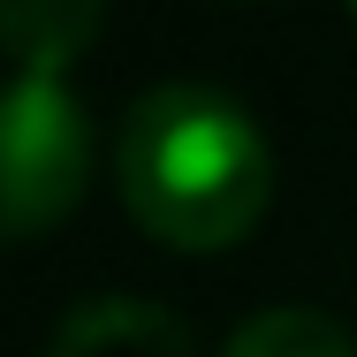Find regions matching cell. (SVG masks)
<instances>
[{
  "label": "cell",
  "mask_w": 357,
  "mask_h": 357,
  "mask_svg": "<svg viewBox=\"0 0 357 357\" xmlns=\"http://www.w3.org/2000/svg\"><path fill=\"white\" fill-rule=\"evenodd\" d=\"M91 183V122L69 76L15 69L0 91V213L15 236H38Z\"/></svg>",
  "instance_id": "cell-2"
},
{
  "label": "cell",
  "mask_w": 357,
  "mask_h": 357,
  "mask_svg": "<svg viewBox=\"0 0 357 357\" xmlns=\"http://www.w3.org/2000/svg\"><path fill=\"white\" fill-rule=\"evenodd\" d=\"M46 357H190V327L160 296H84L54 319Z\"/></svg>",
  "instance_id": "cell-3"
},
{
  "label": "cell",
  "mask_w": 357,
  "mask_h": 357,
  "mask_svg": "<svg viewBox=\"0 0 357 357\" xmlns=\"http://www.w3.org/2000/svg\"><path fill=\"white\" fill-rule=\"evenodd\" d=\"M220 357H357V350L327 312H312V304H266V312H251L220 342Z\"/></svg>",
  "instance_id": "cell-5"
},
{
  "label": "cell",
  "mask_w": 357,
  "mask_h": 357,
  "mask_svg": "<svg viewBox=\"0 0 357 357\" xmlns=\"http://www.w3.org/2000/svg\"><path fill=\"white\" fill-rule=\"evenodd\" d=\"M122 206L183 251H220L266 213L274 152L259 137L251 107H236L213 84H152L122 114L114 137Z\"/></svg>",
  "instance_id": "cell-1"
},
{
  "label": "cell",
  "mask_w": 357,
  "mask_h": 357,
  "mask_svg": "<svg viewBox=\"0 0 357 357\" xmlns=\"http://www.w3.org/2000/svg\"><path fill=\"white\" fill-rule=\"evenodd\" d=\"M99 8L91 0H8L0 8V38L15 54V69H69V54L91 38Z\"/></svg>",
  "instance_id": "cell-4"
}]
</instances>
